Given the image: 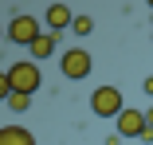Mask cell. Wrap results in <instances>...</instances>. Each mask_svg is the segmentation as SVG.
Returning <instances> with one entry per match:
<instances>
[{
    "mask_svg": "<svg viewBox=\"0 0 153 145\" xmlns=\"http://www.w3.org/2000/svg\"><path fill=\"white\" fill-rule=\"evenodd\" d=\"M8 78H12V94H36V90H39V82H43L36 59L12 63V67H8Z\"/></svg>",
    "mask_w": 153,
    "mask_h": 145,
    "instance_id": "6da1fadb",
    "label": "cell"
},
{
    "mask_svg": "<svg viewBox=\"0 0 153 145\" xmlns=\"http://www.w3.org/2000/svg\"><path fill=\"white\" fill-rule=\"evenodd\" d=\"M90 110H94V118H106L114 122L122 110H126V98H122L118 86H98L94 94H90Z\"/></svg>",
    "mask_w": 153,
    "mask_h": 145,
    "instance_id": "7a4b0ae2",
    "label": "cell"
},
{
    "mask_svg": "<svg viewBox=\"0 0 153 145\" xmlns=\"http://www.w3.org/2000/svg\"><path fill=\"white\" fill-rule=\"evenodd\" d=\"M59 71H63V78H71V82H82L90 71H94V59H90V51L71 47V51H63V59H59Z\"/></svg>",
    "mask_w": 153,
    "mask_h": 145,
    "instance_id": "3957f363",
    "label": "cell"
},
{
    "mask_svg": "<svg viewBox=\"0 0 153 145\" xmlns=\"http://www.w3.org/2000/svg\"><path fill=\"white\" fill-rule=\"evenodd\" d=\"M39 36H43V32H39V20H36V16H12V24H8V39H12V43L32 47Z\"/></svg>",
    "mask_w": 153,
    "mask_h": 145,
    "instance_id": "277c9868",
    "label": "cell"
},
{
    "mask_svg": "<svg viewBox=\"0 0 153 145\" xmlns=\"http://www.w3.org/2000/svg\"><path fill=\"white\" fill-rule=\"evenodd\" d=\"M114 129H118V137H137V141H141V133L149 129V126H145V110L126 106V110L114 118Z\"/></svg>",
    "mask_w": 153,
    "mask_h": 145,
    "instance_id": "5b68a950",
    "label": "cell"
},
{
    "mask_svg": "<svg viewBox=\"0 0 153 145\" xmlns=\"http://www.w3.org/2000/svg\"><path fill=\"white\" fill-rule=\"evenodd\" d=\"M43 24L51 27V36H59V32H67V27L75 24V16H71L67 4H59V0H55V4L47 8V16H43Z\"/></svg>",
    "mask_w": 153,
    "mask_h": 145,
    "instance_id": "8992f818",
    "label": "cell"
},
{
    "mask_svg": "<svg viewBox=\"0 0 153 145\" xmlns=\"http://www.w3.org/2000/svg\"><path fill=\"white\" fill-rule=\"evenodd\" d=\"M0 145H36L27 126H0Z\"/></svg>",
    "mask_w": 153,
    "mask_h": 145,
    "instance_id": "52a82bcc",
    "label": "cell"
},
{
    "mask_svg": "<svg viewBox=\"0 0 153 145\" xmlns=\"http://www.w3.org/2000/svg\"><path fill=\"white\" fill-rule=\"evenodd\" d=\"M51 55H55V36H51V32H43V36L32 43V59H36V63H43V59H51Z\"/></svg>",
    "mask_w": 153,
    "mask_h": 145,
    "instance_id": "ba28073f",
    "label": "cell"
},
{
    "mask_svg": "<svg viewBox=\"0 0 153 145\" xmlns=\"http://www.w3.org/2000/svg\"><path fill=\"white\" fill-rule=\"evenodd\" d=\"M4 106H8L12 114H27V110H32V94H12Z\"/></svg>",
    "mask_w": 153,
    "mask_h": 145,
    "instance_id": "9c48e42d",
    "label": "cell"
},
{
    "mask_svg": "<svg viewBox=\"0 0 153 145\" xmlns=\"http://www.w3.org/2000/svg\"><path fill=\"white\" fill-rule=\"evenodd\" d=\"M71 32H75V36H90V32H94V20H90V16H75Z\"/></svg>",
    "mask_w": 153,
    "mask_h": 145,
    "instance_id": "30bf717a",
    "label": "cell"
},
{
    "mask_svg": "<svg viewBox=\"0 0 153 145\" xmlns=\"http://www.w3.org/2000/svg\"><path fill=\"white\" fill-rule=\"evenodd\" d=\"M12 98V78H8V71H0V102H8Z\"/></svg>",
    "mask_w": 153,
    "mask_h": 145,
    "instance_id": "8fae6325",
    "label": "cell"
},
{
    "mask_svg": "<svg viewBox=\"0 0 153 145\" xmlns=\"http://www.w3.org/2000/svg\"><path fill=\"white\" fill-rule=\"evenodd\" d=\"M141 86H145V94H149V98H153V75H149V78H145V82H141Z\"/></svg>",
    "mask_w": 153,
    "mask_h": 145,
    "instance_id": "7c38bea8",
    "label": "cell"
},
{
    "mask_svg": "<svg viewBox=\"0 0 153 145\" xmlns=\"http://www.w3.org/2000/svg\"><path fill=\"white\" fill-rule=\"evenodd\" d=\"M145 126H149V129H153V106H149V110H145Z\"/></svg>",
    "mask_w": 153,
    "mask_h": 145,
    "instance_id": "4fadbf2b",
    "label": "cell"
},
{
    "mask_svg": "<svg viewBox=\"0 0 153 145\" xmlns=\"http://www.w3.org/2000/svg\"><path fill=\"white\" fill-rule=\"evenodd\" d=\"M149 8H153V0H149Z\"/></svg>",
    "mask_w": 153,
    "mask_h": 145,
    "instance_id": "5bb4252c",
    "label": "cell"
},
{
    "mask_svg": "<svg viewBox=\"0 0 153 145\" xmlns=\"http://www.w3.org/2000/svg\"><path fill=\"white\" fill-rule=\"evenodd\" d=\"M51 4H55V0H51Z\"/></svg>",
    "mask_w": 153,
    "mask_h": 145,
    "instance_id": "9a60e30c",
    "label": "cell"
}]
</instances>
